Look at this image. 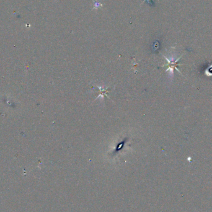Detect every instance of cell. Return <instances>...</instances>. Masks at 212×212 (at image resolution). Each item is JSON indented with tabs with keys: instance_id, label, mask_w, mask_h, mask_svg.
I'll return each instance as SVG.
<instances>
[{
	"instance_id": "6da1fadb",
	"label": "cell",
	"mask_w": 212,
	"mask_h": 212,
	"mask_svg": "<svg viewBox=\"0 0 212 212\" xmlns=\"http://www.w3.org/2000/svg\"><path fill=\"white\" fill-rule=\"evenodd\" d=\"M183 55H182L180 57H179L178 59H177L176 60H169L167 57H166L164 55H163V56L164 57V59L167 60V64H165L163 66V67H167V68L166 69V71H171L172 73L173 72V71H174V69H176L177 71H178V72L179 73L181 74V72L180 71V70H179L178 68V66H179V60L181 59L182 56Z\"/></svg>"
},
{
	"instance_id": "7a4b0ae2",
	"label": "cell",
	"mask_w": 212,
	"mask_h": 212,
	"mask_svg": "<svg viewBox=\"0 0 212 212\" xmlns=\"http://www.w3.org/2000/svg\"><path fill=\"white\" fill-rule=\"evenodd\" d=\"M98 88L99 89V95L98 96L97 98H96V99H98L99 98H103V97H107L109 98L108 96H107V93L109 92V91L107 90L109 87H107V88H102V87H101V86H98Z\"/></svg>"
},
{
	"instance_id": "3957f363",
	"label": "cell",
	"mask_w": 212,
	"mask_h": 212,
	"mask_svg": "<svg viewBox=\"0 0 212 212\" xmlns=\"http://www.w3.org/2000/svg\"><path fill=\"white\" fill-rule=\"evenodd\" d=\"M92 2L93 3V5L94 7L92 8V9H95L97 10L99 8H101L103 6V5L102 3H101L100 2H99L98 1H95V0H92Z\"/></svg>"
},
{
	"instance_id": "277c9868",
	"label": "cell",
	"mask_w": 212,
	"mask_h": 212,
	"mask_svg": "<svg viewBox=\"0 0 212 212\" xmlns=\"http://www.w3.org/2000/svg\"><path fill=\"white\" fill-rule=\"evenodd\" d=\"M151 1H153V0H144V1L143 2V3H142V4H143V3H145V2H147L149 3H151Z\"/></svg>"
}]
</instances>
